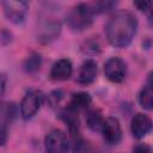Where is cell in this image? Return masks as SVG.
I'll return each mask as SVG.
<instances>
[{
	"label": "cell",
	"mask_w": 153,
	"mask_h": 153,
	"mask_svg": "<svg viewBox=\"0 0 153 153\" xmlns=\"http://www.w3.org/2000/svg\"><path fill=\"white\" fill-rule=\"evenodd\" d=\"M137 30V19L134 13L121 10L117 11L105 26L108 42L116 48L127 47L134 38Z\"/></svg>",
	"instance_id": "obj_1"
},
{
	"label": "cell",
	"mask_w": 153,
	"mask_h": 153,
	"mask_svg": "<svg viewBox=\"0 0 153 153\" xmlns=\"http://www.w3.org/2000/svg\"><path fill=\"white\" fill-rule=\"evenodd\" d=\"M93 10L86 4L76 5L67 16V25L74 31H82L87 29L93 22Z\"/></svg>",
	"instance_id": "obj_2"
},
{
	"label": "cell",
	"mask_w": 153,
	"mask_h": 153,
	"mask_svg": "<svg viewBox=\"0 0 153 153\" xmlns=\"http://www.w3.org/2000/svg\"><path fill=\"white\" fill-rule=\"evenodd\" d=\"M19 110L12 102L0 103V146H5L8 139L10 128L16 120Z\"/></svg>",
	"instance_id": "obj_3"
},
{
	"label": "cell",
	"mask_w": 153,
	"mask_h": 153,
	"mask_svg": "<svg viewBox=\"0 0 153 153\" xmlns=\"http://www.w3.org/2000/svg\"><path fill=\"white\" fill-rule=\"evenodd\" d=\"M4 12L10 22L13 24L24 23L29 12L30 0H0Z\"/></svg>",
	"instance_id": "obj_4"
},
{
	"label": "cell",
	"mask_w": 153,
	"mask_h": 153,
	"mask_svg": "<svg viewBox=\"0 0 153 153\" xmlns=\"http://www.w3.org/2000/svg\"><path fill=\"white\" fill-rule=\"evenodd\" d=\"M43 99H44L43 94L38 91L32 90V91L26 92L19 104V111H20L23 120L27 121V120L32 118L39 110V108L43 103Z\"/></svg>",
	"instance_id": "obj_5"
},
{
	"label": "cell",
	"mask_w": 153,
	"mask_h": 153,
	"mask_svg": "<svg viewBox=\"0 0 153 153\" xmlns=\"http://www.w3.org/2000/svg\"><path fill=\"white\" fill-rule=\"evenodd\" d=\"M44 147L50 153H63L71 149V141L62 130L55 129L45 136Z\"/></svg>",
	"instance_id": "obj_6"
},
{
	"label": "cell",
	"mask_w": 153,
	"mask_h": 153,
	"mask_svg": "<svg viewBox=\"0 0 153 153\" xmlns=\"http://www.w3.org/2000/svg\"><path fill=\"white\" fill-rule=\"evenodd\" d=\"M104 74L111 82H122L127 75L126 62L120 57H110L104 63Z\"/></svg>",
	"instance_id": "obj_7"
},
{
	"label": "cell",
	"mask_w": 153,
	"mask_h": 153,
	"mask_svg": "<svg viewBox=\"0 0 153 153\" xmlns=\"http://www.w3.org/2000/svg\"><path fill=\"white\" fill-rule=\"evenodd\" d=\"M100 131L103 134L104 141L110 146L118 145L121 142V140H122L121 124H120V121L117 118H115V117L105 118Z\"/></svg>",
	"instance_id": "obj_8"
},
{
	"label": "cell",
	"mask_w": 153,
	"mask_h": 153,
	"mask_svg": "<svg viewBox=\"0 0 153 153\" xmlns=\"http://www.w3.org/2000/svg\"><path fill=\"white\" fill-rule=\"evenodd\" d=\"M97 62L92 59H87L81 63L76 73V81L80 85H90L97 76Z\"/></svg>",
	"instance_id": "obj_9"
},
{
	"label": "cell",
	"mask_w": 153,
	"mask_h": 153,
	"mask_svg": "<svg viewBox=\"0 0 153 153\" xmlns=\"http://www.w3.org/2000/svg\"><path fill=\"white\" fill-rule=\"evenodd\" d=\"M152 129V121L147 115L136 114L130 123V130L135 139L145 137Z\"/></svg>",
	"instance_id": "obj_10"
},
{
	"label": "cell",
	"mask_w": 153,
	"mask_h": 153,
	"mask_svg": "<svg viewBox=\"0 0 153 153\" xmlns=\"http://www.w3.org/2000/svg\"><path fill=\"white\" fill-rule=\"evenodd\" d=\"M73 74V65L68 59L57 60L50 69V78L56 81L68 80Z\"/></svg>",
	"instance_id": "obj_11"
},
{
	"label": "cell",
	"mask_w": 153,
	"mask_h": 153,
	"mask_svg": "<svg viewBox=\"0 0 153 153\" xmlns=\"http://www.w3.org/2000/svg\"><path fill=\"white\" fill-rule=\"evenodd\" d=\"M60 118L66 123L72 136L79 134L80 122H79V117H78V111L66 108L60 112Z\"/></svg>",
	"instance_id": "obj_12"
},
{
	"label": "cell",
	"mask_w": 153,
	"mask_h": 153,
	"mask_svg": "<svg viewBox=\"0 0 153 153\" xmlns=\"http://www.w3.org/2000/svg\"><path fill=\"white\" fill-rule=\"evenodd\" d=\"M61 31V25L57 22H49L45 23L41 29L38 33V41L43 43H49L53 39H55Z\"/></svg>",
	"instance_id": "obj_13"
},
{
	"label": "cell",
	"mask_w": 153,
	"mask_h": 153,
	"mask_svg": "<svg viewBox=\"0 0 153 153\" xmlns=\"http://www.w3.org/2000/svg\"><path fill=\"white\" fill-rule=\"evenodd\" d=\"M91 102H92V99L88 93L79 92V93H75L72 96V98L69 99V102L67 104V108L75 110V111H80V110L87 109L91 105Z\"/></svg>",
	"instance_id": "obj_14"
},
{
	"label": "cell",
	"mask_w": 153,
	"mask_h": 153,
	"mask_svg": "<svg viewBox=\"0 0 153 153\" xmlns=\"http://www.w3.org/2000/svg\"><path fill=\"white\" fill-rule=\"evenodd\" d=\"M139 103L141 108L145 110H152L153 108V88H152V82H151V76L148 78L147 85L143 86L139 94Z\"/></svg>",
	"instance_id": "obj_15"
},
{
	"label": "cell",
	"mask_w": 153,
	"mask_h": 153,
	"mask_svg": "<svg viewBox=\"0 0 153 153\" xmlns=\"http://www.w3.org/2000/svg\"><path fill=\"white\" fill-rule=\"evenodd\" d=\"M104 117L102 116L100 111L98 110H90L87 111V115H86V123H87V127L93 130V131H100L102 127H103V123H104Z\"/></svg>",
	"instance_id": "obj_16"
},
{
	"label": "cell",
	"mask_w": 153,
	"mask_h": 153,
	"mask_svg": "<svg viewBox=\"0 0 153 153\" xmlns=\"http://www.w3.org/2000/svg\"><path fill=\"white\" fill-rule=\"evenodd\" d=\"M41 65H42V57L39 54L35 53L26 59L24 67H25V71L27 73H35L41 68Z\"/></svg>",
	"instance_id": "obj_17"
},
{
	"label": "cell",
	"mask_w": 153,
	"mask_h": 153,
	"mask_svg": "<svg viewBox=\"0 0 153 153\" xmlns=\"http://www.w3.org/2000/svg\"><path fill=\"white\" fill-rule=\"evenodd\" d=\"M133 2H134V5H135V7H136L139 11L143 12V13L151 11L152 0H133Z\"/></svg>",
	"instance_id": "obj_18"
},
{
	"label": "cell",
	"mask_w": 153,
	"mask_h": 153,
	"mask_svg": "<svg viewBox=\"0 0 153 153\" xmlns=\"http://www.w3.org/2000/svg\"><path fill=\"white\" fill-rule=\"evenodd\" d=\"M48 98H49V103L51 104V106H56L60 104L61 99L63 98V93L61 91H54L49 94Z\"/></svg>",
	"instance_id": "obj_19"
},
{
	"label": "cell",
	"mask_w": 153,
	"mask_h": 153,
	"mask_svg": "<svg viewBox=\"0 0 153 153\" xmlns=\"http://www.w3.org/2000/svg\"><path fill=\"white\" fill-rule=\"evenodd\" d=\"M5 85H6V76L4 74H0V98L4 94L5 91Z\"/></svg>",
	"instance_id": "obj_20"
},
{
	"label": "cell",
	"mask_w": 153,
	"mask_h": 153,
	"mask_svg": "<svg viewBox=\"0 0 153 153\" xmlns=\"http://www.w3.org/2000/svg\"><path fill=\"white\" fill-rule=\"evenodd\" d=\"M133 149H134V151H146V152H149V151H151V148L147 147V146H145V145H137V146H135Z\"/></svg>",
	"instance_id": "obj_21"
}]
</instances>
